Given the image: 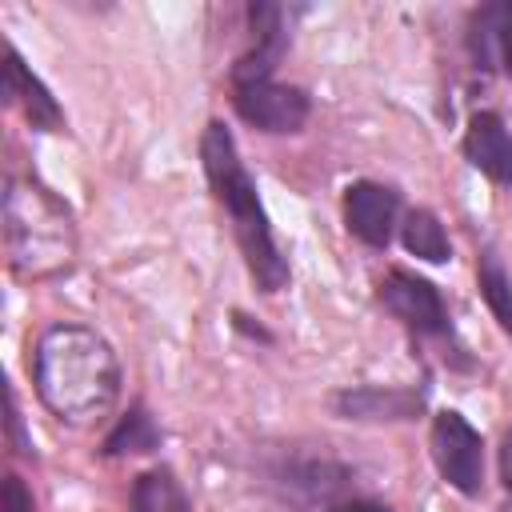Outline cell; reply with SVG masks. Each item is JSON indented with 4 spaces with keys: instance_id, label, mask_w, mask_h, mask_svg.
I'll list each match as a JSON object with an SVG mask.
<instances>
[{
    "instance_id": "obj_16",
    "label": "cell",
    "mask_w": 512,
    "mask_h": 512,
    "mask_svg": "<svg viewBox=\"0 0 512 512\" xmlns=\"http://www.w3.org/2000/svg\"><path fill=\"white\" fill-rule=\"evenodd\" d=\"M4 512H36L32 508V492L24 488L20 476H8L4 480Z\"/></svg>"
},
{
    "instance_id": "obj_5",
    "label": "cell",
    "mask_w": 512,
    "mask_h": 512,
    "mask_svg": "<svg viewBox=\"0 0 512 512\" xmlns=\"http://www.w3.org/2000/svg\"><path fill=\"white\" fill-rule=\"evenodd\" d=\"M236 112L260 132H300L308 120V96L276 80L236 84Z\"/></svg>"
},
{
    "instance_id": "obj_4",
    "label": "cell",
    "mask_w": 512,
    "mask_h": 512,
    "mask_svg": "<svg viewBox=\"0 0 512 512\" xmlns=\"http://www.w3.org/2000/svg\"><path fill=\"white\" fill-rule=\"evenodd\" d=\"M432 460L456 492H464V496L480 492V484H484V444H480V432L460 412H440L432 420Z\"/></svg>"
},
{
    "instance_id": "obj_14",
    "label": "cell",
    "mask_w": 512,
    "mask_h": 512,
    "mask_svg": "<svg viewBox=\"0 0 512 512\" xmlns=\"http://www.w3.org/2000/svg\"><path fill=\"white\" fill-rule=\"evenodd\" d=\"M156 440H160V432H156L152 416H148L144 408H136V412H128V416L120 420V428L108 436L104 452H108V456H124V452H152V448H156Z\"/></svg>"
},
{
    "instance_id": "obj_19",
    "label": "cell",
    "mask_w": 512,
    "mask_h": 512,
    "mask_svg": "<svg viewBox=\"0 0 512 512\" xmlns=\"http://www.w3.org/2000/svg\"><path fill=\"white\" fill-rule=\"evenodd\" d=\"M500 512H512V504H508V508H500Z\"/></svg>"
},
{
    "instance_id": "obj_17",
    "label": "cell",
    "mask_w": 512,
    "mask_h": 512,
    "mask_svg": "<svg viewBox=\"0 0 512 512\" xmlns=\"http://www.w3.org/2000/svg\"><path fill=\"white\" fill-rule=\"evenodd\" d=\"M500 480L512 492V428L504 432V444H500Z\"/></svg>"
},
{
    "instance_id": "obj_10",
    "label": "cell",
    "mask_w": 512,
    "mask_h": 512,
    "mask_svg": "<svg viewBox=\"0 0 512 512\" xmlns=\"http://www.w3.org/2000/svg\"><path fill=\"white\" fill-rule=\"evenodd\" d=\"M344 420H412L420 412V392L404 388H352L332 400Z\"/></svg>"
},
{
    "instance_id": "obj_2",
    "label": "cell",
    "mask_w": 512,
    "mask_h": 512,
    "mask_svg": "<svg viewBox=\"0 0 512 512\" xmlns=\"http://www.w3.org/2000/svg\"><path fill=\"white\" fill-rule=\"evenodd\" d=\"M200 160H204V172H208V184H212L216 200L232 216V232H236V240L244 248V260H248L252 280L264 292L284 288L288 264L276 252L268 216H264L260 196H256V184H252V176H248V168H244V160L236 152V140H232V132L220 120H212L204 128V136H200Z\"/></svg>"
},
{
    "instance_id": "obj_12",
    "label": "cell",
    "mask_w": 512,
    "mask_h": 512,
    "mask_svg": "<svg viewBox=\"0 0 512 512\" xmlns=\"http://www.w3.org/2000/svg\"><path fill=\"white\" fill-rule=\"evenodd\" d=\"M132 512H192V504L168 468H152L132 484Z\"/></svg>"
},
{
    "instance_id": "obj_11",
    "label": "cell",
    "mask_w": 512,
    "mask_h": 512,
    "mask_svg": "<svg viewBox=\"0 0 512 512\" xmlns=\"http://www.w3.org/2000/svg\"><path fill=\"white\" fill-rule=\"evenodd\" d=\"M472 56L480 68H492L500 56L504 72L512 76V4H488L472 16Z\"/></svg>"
},
{
    "instance_id": "obj_3",
    "label": "cell",
    "mask_w": 512,
    "mask_h": 512,
    "mask_svg": "<svg viewBox=\"0 0 512 512\" xmlns=\"http://www.w3.org/2000/svg\"><path fill=\"white\" fill-rule=\"evenodd\" d=\"M4 244L8 264L24 280L56 276L76 256L72 212L36 180H8L4 192Z\"/></svg>"
},
{
    "instance_id": "obj_15",
    "label": "cell",
    "mask_w": 512,
    "mask_h": 512,
    "mask_svg": "<svg viewBox=\"0 0 512 512\" xmlns=\"http://www.w3.org/2000/svg\"><path fill=\"white\" fill-rule=\"evenodd\" d=\"M480 292H484L492 316L500 320V328L512 336V280L504 276V268H500L496 256H484L480 260Z\"/></svg>"
},
{
    "instance_id": "obj_9",
    "label": "cell",
    "mask_w": 512,
    "mask_h": 512,
    "mask_svg": "<svg viewBox=\"0 0 512 512\" xmlns=\"http://www.w3.org/2000/svg\"><path fill=\"white\" fill-rule=\"evenodd\" d=\"M4 96L24 108V116L32 120V128H48V132H52V128L64 124L60 104L48 96V88L24 68V60H20L12 48L4 52Z\"/></svg>"
},
{
    "instance_id": "obj_13",
    "label": "cell",
    "mask_w": 512,
    "mask_h": 512,
    "mask_svg": "<svg viewBox=\"0 0 512 512\" xmlns=\"http://www.w3.org/2000/svg\"><path fill=\"white\" fill-rule=\"evenodd\" d=\"M404 248H408L412 256L428 260V264H444V260L452 256V244H448L440 220H436L432 212H424V208L408 212V220H404Z\"/></svg>"
},
{
    "instance_id": "obj_6",
    "label": "cell",
    "mask_w": 512,
    "mask_h": 512,
    "mask_svg": "<svg viewBox=\"0 0 512 512\" xmlns=\"http://www.w3.org/2000/svg\"><path fill=\"white\" fill-rule=\"evenodd\" d=\"M380 300H384V308L396 320H404L408 328H416L424 336H440L448 328V312L440 304V292L428 280H420V276H412L404 268H396V272L384 276Z\"/></svg>"
},
{
    "instance_id": "obj_7",
    "label": "cell",
    "mask_w": 512,
    "mask_h": 512,
    "mask_svg": "<svg viewBox=\"0 0 512 512\" xmlns=\"http://www.w3.org/2000/svg\"><path fill=\"white\" fill-rule=\"evenodd\" d=\"M396 212H400V196L384 184H372V180H360L344 192V220L348 228L372 244V248H384L392 240V224H396Z\"/></svg>"
},
{
    "instance_id": "obj_1",
    "label": "cell",
    "mask_w": 512,
    "mask_h": 512,
    "mask_svg": "<svg viewBox=\"0 0 512 512\" xmlns=\"http://www.w3.org/2000/svg\"><path fill=\"white\" fill-rule=\"evenodd\" d=\"M32 380L48 412L68 424H92L120 396V360L100 332L84 324H52L36 340Z\"/></svg>"
},
{
    "instance_id": "obj_8",
    "label": "cell",
    "mask_w": 512,
    "mask_h": 512,
    "mask_svg": "<svg viewBox=\"0 0 512 512\" xmlns=\"http://www.w3.org/2000/svg\"><path fill=\"white\" fill-rule=\"evenodd\" d=\"M464 156L496 184H512V136L496 112H476L464 132Z\"/></svg>"
},
{
    "instance_id": "obj_18",
    "label": "cell",
    "mask_w": 512,
    "mask_h": 512,
    "mask_svg": "<svg viewBox=\"0 0 512 512\" xmlns=\"http://www.w3.org/2000/svg\"><path fill=\"white\" fill-rule=\"evenodd\" d=\"M332 512H388V508L384 504H368V500H348V504H340Z\"/></svg>"
}]
</instances>
